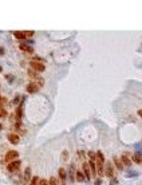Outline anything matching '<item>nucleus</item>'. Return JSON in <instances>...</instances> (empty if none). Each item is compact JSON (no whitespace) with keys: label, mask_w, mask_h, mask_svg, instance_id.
<instances>
[{"label":"nucleus","mask_w":142,"mask_h":185,"mask_svg":"<svg viewBox=\"0 0 142 185\" xmlns=\"http://www.w3.org/2000/svg\"><path fill=\"white\" fill-rule=\"evenodd\" d=\"M95 166H97V175L99 177H103V164H105V157L102 152L95 153Z\"/></svg>","instance_id":"1"},{"label":"nucleus","mask_w":142,"mask_h":185,"mask_svg":"<svg viewBox=\"0 0 142 185\" xmlns=\"http://www.w3.org/2000/svg\"><path fill=\"white\" fill-rule=\"evenodd\" d=\"M30 67L32 68V70H35L36 73H42V71H44L46 70V66H44V63H43V61H31L30 62Z\"/></svg>","instance_id":"2"},{"label":"nucleus","mask_w":142,"mask_h":185,"mask_svg":"<svg viewBox=\"0 0 142 185\" xmlns=\"http://www.w3.org/2000/svg\"><path fill=\"white\" fill-rule=\"evenodd\" d=\"M18 157H19V153L16 152V150H9V152H7V154H6V161L7 162H11V161H15Z\"/></svg>","instance_id":"3"},{"label":"nucleus","mask_w":142,"mask_h":185,"mask_svg":"<svg viewBox=\"0 0 142 185\" xmlns=\"http://www.w3.org/2000/svg\"><path fill=\"white\" fill-rule=\"evenodd\" d=\"M20 161L18 160V161H11V162L7 165V169L9 170V172H16V170H19V168H20Z\"/></svg>","instance_id":"4"},{"label":"nucleus","mask_w":142,"mask_h":185,"mask_svg":"<svg viewBox=\"0 0 142 185\" xmlns=\"http://www.w3.org/2000/svg\"><path fill=\"white\" fill-rule=\"evenodd\" d=\"M105 175L107 176L109 178H113L114 176V172H113V164L111 162H105Z\"/></svg>","instance_id":"5"},{"label":"nucleus","mask_w":142,"mask_h":185,"mask_svg":"<svg viewBox=\"0 0 142 185\" xmlns=\"http://www.w3.org/2000/svg\"><path fill=\"white\" fill-rule=\"evenodd\" d=\"M83 175H85V177L87 178V180H91L92 178V176H91V169H90V164L89 162H83Z\"/></svg>","instance_id":"6"},{"label":"nucleus","mask_w":142,"mask_h":185,"mask_svg":"<svg viewBox=\"0 0 142 185\" xmlns=\"http://www.w3.org/2000/svg\"><path fill=\"white\" fill-rule=\"evenodd\" d=\"M7 138H8V141H9L11 144H14V145H18L19 141H20V137H19L18 134H15V133H9V134L7 135Z\"/></svg>","instance_id":"7"},{"label":"nucleus","mask_w":142,"mask_h":185,"mask_svg":"<svg viewBox=\"0 0 142 185\" xmlns=\"http://www.w3.org/2000/svg\"><path fill=\"white\" fill-rule=\"evenodd\" d=\"M39 86L36 85V83H30V85H27V87H26V90L28 91V92H31V94H34V92H36V91H39Z\"/></svg>","instance_id":"8"},{"label":"nucleus","mask_w":142,"mask_h":185,"mask_svg":"<svg viewBox=\"0 0 142 185\" xmlns=\"http://www.w3.org/2000/svg\"><path fill=\"white\" fill-rule=\"evenodd\" d=\"M121 162H122L123 166H127V168H129V166H132V161L129 160V157H127L126 154H123V156L121 157Z\"/></svg>","instance_id":"9"},{"label":"nucleus","mask_w":142,"mask_h":185,"mask_svg":"<svg viewBox=\"0 0 142 185\" xmlns=\"http://www.w3.org/2000/svg\"><path fill=\"white\" fill-rule=\"evenodd\" d=\"M19 48H20L21 51H24V52H30V54L34 52L32 47H30V46H27V44H24V43H21V44L19 46Z\"/></svg>","instance_id":"10"},{"label":"nucleus","mask_w":142,"mask_h":185,"mask_svg":"<svg viewBox=\"0 0 142 185\" xmlns=\"http://www.w3.org/2000/svg\"><path fill=\"white\" fill-rule=\"evenodd\" d=\"M86 177H85V175H83V172L82 170H78V172H75V180L78 181V182H82Z\"/></svg>","instance_id":"11"},{"label":"nucleus","mask_w":142,"mask_h":185,"mask_svg":"<svg viewBox=\"0 0 142 185\" xmlns=\"http://www.w3.org/2000/svg\"><path fill=\"white\" fill-rule=\"evenodd\" d=\"M14 36L16 39H26V35H24V31H14Z\"/></svg>","instance_id":"12"},{"label":"nucleus","mask_w":142,"mask_h":185,"mask_svg":"<svg viewBox=\"0 0 142 185\" xmlns=\"http://www.w3.org/2000/svg\"><path fill=\"white\" fill-rule=\"evenodd\" d=\"M114 164H115V168H117L118 170H123V165H122V162H121V158L114 157Z\"/></svg>","instance_id":"13"},{"label":"nucleus","mask_w":142,"mask_h":185,"mask_svg":"<svg viewBox=\"0 0 142 185\" xmlns=\"http://www.w3.org/2000/svg\"><path fill=\"white\" fill-rule=\"evenodd\" d=\"M30 178H31V169L27 168V169L24 170V182H28Z\"/></svg>","instance_id":"14"},{"label":"nucleus","mask_w":142,"mask_h":185,"mask_svg":"<svg viewBox=\"0 0 142 185\" xmlns=\"http://www.w3.org/2000/svg\"><path fill=\"white\" fill-rule=\"evenodd\" d=\"M133 161L135 164H139V165H142V157L139 156V154H134L133 156Z\"/></svg>","instance_id":"15"},{"label":"nucleus","mask_w":142,"mask_h":185,"mask_svg":"<svg viewBox=\"0 0 142 185\" xmlns=\"http://www.w3.org/2000/svg\"><path fill=\"white\" fill-rule=\"evenodd\" d=\"M39 182H40L39 177H38V176H35V177L31 180V184H30V185H39Z\"/></svg>","instance_id":"16"},{"label":"nucleus","mask_w":142,"mask_h":185,"mask_svg":"<svg viewBox=\"0 0 142 185\" xmlns=\"http://www.w3.org/2000/svg\"><path fill=\"white\" fill-rule=\"evenodd\" d=\"M0 117H2V118H6L7 117V111L3 107H0Z\"/></svg>","instance_id":"17"},{"label":"nucleus","mask_w":142,"mask_h":185,"mask_svg":"<svg viewBox=\"0 0 142 185\" xmlns=\"http://www.w3.org/2000/svg\"><path fill=\"white\" fill-rule=\"evenodd\" d=\"M34 31H24V35H26V38H31V36H34Z\"/></svg>","instance_id":"18"},{"label":"nucleus","mask_w":142,"mask_h":185,"mask_svg":"<svg viewBox=\"0 0 142 185\" xmlns=\"http://www.w3.org/2000/svg\"><path fill=\"white\" fill-rule=\"evenodd\" d=\"M48 185H58V182H56V180L54 177H51L50 181H48Z\"/></svg>","instance_id":"19"},{"label":"nucleus","mask_w":142,"mask_h":185,"mask_svg":"<svg viewBox=\"0 0 142 185\" xmlns=\"http://www.w3.org/2000/svg\"><path fill=\"white\" fill-rule=\"evenodd\" d=\"M39 185H48V181L44 180V178H42V180H40V182H39Z\"/></svg>","instance_id":"20"},{"label":"nucleus","mask_w":142,"mask_h":185,"mask_svg":"<svg viewBox=\"0 0 142 185\" xmlns=\"http://www.w3.org/2000/svg\"><path fill=\"white\" fill-rule=\"evenodd\" d=\"M62 158H63V161H66V160L68 158V152H66V150H64V152H63V157H62Z\"/></svg>","instance_id":"21"},{"label":"nucleus","mask_w":142,"mask_h":185,"mask_svg":"<svg viewBox=\"0 0 142 185\" xmlns=\"http://www.w3.org/2000/svg\"><path fill=\"white\" fill-rule=\"evenodd\" d=\"M138 115H139V117L142 118V110H138Z\"/></svg>","instance_id":"22"},{"label":"nucleus","mask_w":142,"mask_h":185,"mask_svg":"<svg viewBox=\"0 0 142 185\" xmlns=\"http://www.w3.org/2000/svg\"><path fill=\"white\" fill-rule=\"evenodd\" d=\"M3 54H4V50H3V48H0V55H3Z\"/></svg>","instance_id":"23"},{"label":"nucleus","mask_w":142,"mask_h":185,"mask_svg":"<svg viewBox=\"0 0 142 185\" xmlns=\"http://www.w3.org/2000/svg\"><path fill=\"white\" fill-rule=\"evenodd\" d=\"M97 185H101V180H97V182H95Z\"/></svg>","instance_id":"24"},{"label":"nucleus","mask_w":142,"mask_h":185,"mask_svg":"<svg viewBox=\"0 0 142 185\" xmlns=\"http://www.w3.org/2000/svg\"><path fill=\"white\" fill-rule=\"evenodd\" d=\"M0 71H2V67H0Z\"/></svg>","instance_id":"25"},{"label":"nucleus","mask_w":142,"mask_h":185,"mask_svg":"<svg viewBox=\"0 0 142 185\" xmlns=\"http://www.w3.org/2000/svg\"><path fill=\"white\" fill-rule=\"evenodd\" d=\"M0 99H2V97H0Z\"/></svg>","instance_id":"26"}]
</instances>
